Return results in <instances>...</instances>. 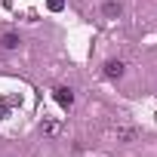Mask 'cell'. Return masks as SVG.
<instances>
[{"instance_id": "cell-1", "label": "cell", "mask_w": 157, "mask_h": 157, "mask_svg": "<svg viewBox=\"0 0 157 157\" xmlns=\"http://www.w3.org/2000/svg\"><path fill=\"white\" fill-rule=\"evenodd\" d=\"M105 77H108V80H120V77H123V62L120 59H108L105 62Z\"/></svg>"}, {"instance_id": "cell-7", "label": "cell", "mask_w": 157, "mask_h": 157, "mask_svg": "<svg viewBox=\"0 0 157 157\" xmlns=\"http://www.w3.org/2000/svg\"><path fill=\"white\" fill-rule=\"evenodd\" d=\"M46 6H49V13H62L65 10V0H46Z\"/></svg>"}, {"instance_id": "cell-5", "label": "cell", "mask_w": 157, "mask_h": 157, "mask_svg": "<svg viewBox=\"0 0 157 157\" xmlns=\"http://www.w3.org/2000/svg\"><path fill=\"white\" fill-rule=\"evenodd\" d=\"M19 43H22V40H19V34H13V31L0 37V46H3V49H16Z\"/></svg>"}, {"instance_id": "cell-3", "label": "cell", "mask_w": 157, "mask_h": 157, "mask_svg": "<svg viewBox=\"0 0 157 157\" xmlns=\"http://www.w3.org/2000/svg\"><path fill=\"white\" fill-rule=\"evenodd\" d=\"M120 13H123V6L117 3V0H108V3L102 6V16H105V19H117Z\"/></svg>"}, {"instance_id": "cell-6", "label": "cell", "mask_w": 157, "mask_h": 157, "mask_svg": "<svg viewBox=\"0 0 157 157\" xmlns=\"http://www.w3.org/2000/svg\"><path fill=\"white\" fill-rule=\"evenodd\" d=\"M117 139H120V142H132V139H136V129H132V126H120V129H117Z\"/></svg>"}, {"instance_id": "cell-2", "label": "cell", "mask_w": 157, "mask_h": 157, "mask_svg": "<svg viewBox=\"0 0 157 157\" xmlns=\"http://www.w3.org/2000/svg\"><path fill=\"white\" fill-rule=\"evenodd\" d=\"M52 99H56L62 108H71V105H74V93H71L68 86H56V90H52Z\"/></svg>"}, {"instance_id": "cell-4", "label": "cell", "mask_w": 157, "mask_h": 157, "mask_svg": "<svg viewBox=\"0 0 157 157\" xmlns=\"http://www.w3.org/2000/svg\"><path fill=\"white\" fill-rule=\"evenodd\" d=\"M40 129H43V136H46V139H56V136L62 132V126H59L56 120H43V126H40Z\"/></svg>"}]
</instances>
